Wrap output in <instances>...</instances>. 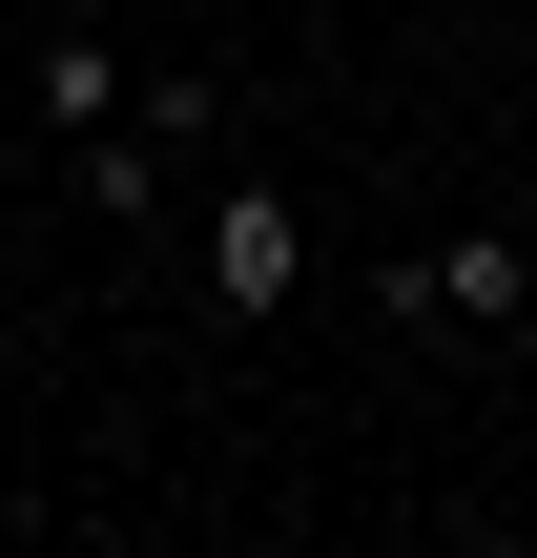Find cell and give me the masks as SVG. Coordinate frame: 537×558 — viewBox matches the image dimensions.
<instances>
[{
    "mask_svg": "<svg viewBox=\"0 0 537 558\" xmlns=\"http://www.w3.org/2000/svg\"><path fill=\"white\" fill-rule=\"evenodd\" d=\"M186 269H207V311H228V331H269V311L310 290V207H290L269 166H228V186H207V228H186Z\"/></svg>",
    "mask_w": 537,
    "mask_h": 558,
    "instance_id": "3957f363",
    "label": "cell"
},
{
    "mask_svg": "<svg viewBox=\"0 0 537 558\" xmlns=\"http://www.w3.org/2000/svg\"><path fill=\"white\" fill-rule=\"evenodd\" d=\"M207 145H228V83H124V124H83V145H62V186H83L103 228H145Z\"/></svg>",
    "mask_w": 537,
    "mask_h": 558,
    "instance_id": "7a4b0ae2",
    "label": "cell"
},
{
    "mask_svg": "<svg viewBox=\"0 0 537 558\" xmlns=\"http://www.w3.org/2000/svg\"><path fill=\"white\" fill-rule=\"evenodd\" d=\"M124 83H145V62H124V41H103L83 0H62V21H21V104H41V145H83V124H124Z\"/></svg>",
    "mask_w": 537,
    "mask_h": 558,
    "instance_id": "277c9868",
    "label": "cell"
},
{
    "mask_svg": "<svg viewBox=\"0 0 537 558\" xmlns=\"http://www.w3.org/2000/svg\"><path fill=\"white\" fill-rule=\"evenodd\" d=\"M373 331L517 352V331H537V228H435V248H373Z\"/></svg>",
    "mask_w": 537,
    "mask_h": 558,
    "instance_id": "6da1fadb",
    "label": "cell"
},
{
    "mask_svg": "<svg viewBox=\"0 0 537 558\" xmlns=\"http://www.w3.org/2000/svg\"><path fill=\"white\" fill-rule=\"evenodd\" d=\"M0 21H21V0H0Z\"/></svg>",
    "mask_w": 537,
    "mask_h": 558,
    "instance_id": "5b68a950",
    "label": "cell"
}]
</instances>
